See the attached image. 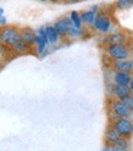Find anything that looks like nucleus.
Listing matches in <instances>:
<instances>
[{"label": "nucleus", "instance_id": "nucleus-1", "mask_svg": "<svg viewBox=\"0 0 133 151\" xmlns=\"http://www.w3.org/2000/svg\"><path fill=\"white\" fill-rule=\"evenodd\" d=\"M0 35H1L4 46H6L7 49L12 48L21 39L20 28L14 24H3L0 27Z\"/></svg>", "mask_w": 133, "mask_h": 151}, {"label": "nucleus", "instance_id": "nucleus-2", "mask_svg": "<svg viewBox=\"0 0 133 151\" xmlns=\"http://www.w3.org/2000/svg\"><path fill=\"white\" fill-rule=\"evenodd\" d=\"M105 54L111 60H122L131 58V48L126 43H112L108 44L105 48Z\"/></svg>", "mask_w": 133, "mask_h": 151}, {"label": "nucleus", "instance_id": "nucleus-3", "mask_svg": "<svg viewBox=\"0 0 133 151\" xmlns=\"http://www.w3.org/2000/svg\"><path fill=\"white\" fill-rule=\"evenodd\" d=\"M112 127L117 130L121 137L131 139L133 135V121L131 117H117L113 118Z\"/></svg>", "mask_w": 133, "mask_h": 151}, {"label": "nucleus", "instance_id": "nucleus-4", "mask_svg": "<svg viewBox=\"0 0 133 151\" xmlns=\"http://www.w3.org/2000/svg\"><path fill=\"white\" fill-rule=\"evenodd\" d=\"M93 28L101 34H108L112 28L111 17L105 12L98 11V14L95 16V20H94V23H93Z\"/></svg>", "mask_w": 133, "mask_h": 151}, {"label": "nucleus", "instance_id": "nucleus-5", "mask_svg": "<svg viewBox=\"0 0 133 151\" xmlns=\"http://www.w3.org/2000/svg\"><path fill=\"white\" fill-rule=\"evenodd\" d=\"M110 112L113 118L117 117H131L133 115V111H131L126 104L120 99H112L110 101Z\"/></svg>", "mask_w": 133, "mask_h": 151}, {"label": "nucleus", "instance_id": "nucleus-6", "mask_svg": "<svg viewBox=\"0 0 133 151\" xmlns=\"http://www.w3.org/2000/svg\"><path fill=\"white\" fill-rule=\"evenodd\" d=\"M133 77L132 72L127 71H120V70H112L111 73V83L120 84V86H128L131 79Z\"/></svg>", "mask_w": 133, "mask_h": 151}, {"label": "nucleus", "instance_id": "nucleus-7", "mask_svg": "<svg viewBox=\"0 0 133 151\" xmlns=\"http://www.w3.org/2000/svg\"><path fill=\"white\" fill-rule=\"evenodd\" d=\"M71 26H73V24H72L70 16H62V17L59 18V20H56L54 22V27L56 28V31L59 32L61 38H67V34H69Z\"/></svg>", "mask_w": 133, "mask_h": 151}, {"label": "nucleus", "instance_id": "nucleus-8", "mask_svg": "<svg viewBox=\"0 0 133 151\" xmlns=\"http://www.w3.org/2000/svg\"><path fill=\"white\" fill-rule=\"evenodd\" d=\"M109 94L112 99H125L127 95L131 94L129 87L128 86H120V84H115L111 83L109 87Z\"/></svg>", "mask_w": 133, "mask_h": 151}, {"label": "nucleus", "instance_id": "nucleus-9", "mask_svg": "<svg viewBox=\"0 0 133 151\" xmlns=\"http://www.w3.org/2000/svg\"><path fill=\"white\" fill-rule=\"evenodd\" d=\"M20 35L21 39L26 42L30 46H35V40H37V32L33 31L31 27H22L20 28Z\"/></svg>", "mask_w": 133, "mask_h": 151}, {"label": "nucleus", "instance_id": "nucleus-10", "mask_svg": "<svg viewBox=\"0 0 133 151\" xmlns=\"http://www.w3.org/2000/svg\"><path fill=\"white\" fill-rule=\"evenodd\" d=\"M111 68L112 70H120V71H133V60L129 59H122V60H111Z\"/></svg>", "mask_w": 133, "mask_h": 151}, {"label": "nucleus", "instance_id": "nucleus-11", "mask_svg": "<svg viewBox=\"0 0 133 151\" xmlns=\"http://www.w3.org/2000/svg\"><path fill=\"white\" fill-rule=\"evenodd\" d=\"M98 10H99V6L98 5H94L90 9H88V10L82 11L81 12V17H82L83 23L87 24V26H93L94 20H95V16L98 14Z\"/></svg>", "mask_w": 133, "mask_h": 151}, {"label": "nucleus", "instance_id": "nucleus-12", "mask_svg": "<svg viewBox=\"0 0 133 151\" xmlns=\"http://www.w3.org/2000/svg\"><path fill=\"white\" fill-rule=\"evenodd\" d=\"M126 37L122 32H112L108 33L106 37L103 39V44H112V43H125Z\"/></svg>", "mask_w": 133, "mask_h": 151}, {"label": "nucleus", "instance_id": "nucleus-13", "mask_svg": "<svg viewBox=\"0 0 133 151\" xmlns=\"http://www.w3.org/2000/svg\"><path fill=\"white\" fill-rule=\"evenodd\" d=\"M120 137H121V135L117 133V130L113 128L112 124H111V126H109V127L106 128L105 133H104V143L108 144V145H112Z\"/></svg>", "mask_w": 133, "mask_h": 151}, {"label": "nucleus", "instance_id": "nucleus-14", "mask_svg": "<svg viewBox=\"0 0 133 151\" xmlns=\"http://www.w3.org/2000/svg\"><path fill=\"white\" fill-rule=\"evenodd\" d=\"M45 32H46V35H48L49 44H51V45H55L56 43H59V40L61 39V37H60L59 32L56 31V28L54 27V24L45 26Z\"/></svg>", "mask_w": 133, "mask_h": 151}, {"label": "nucleus", "instance_id": "nucleus-15", "mask_svg": "<svg viewBox=\"0 0 133 151\" xmlns=\"http://www.w3.org/2000/svg\"><path fill=\"white\" fill-rule=\"evenodd\" d=\"M32 49V46H30L26 42H23L22 39L18 40L12 48H10V50L16 54V55H22V54H27L28 51H30Z\"/></svg>", "mask_w": 133, "mask_h": 151}, {"label": "nucleus", "instance_id": "nucleus-16", "mask_svg": "<svg viewBox=\"0 0 133 151\" xmlns=\"http://www.w3.org/2000/svg\"><path fill=\"white\" fill-rule=\"evenodd\" d=\"M128 147H129V140H128V138H125V137H120L115 143L111 145L112 151H125Z\"/></svg>", "mask_w": 133, "mask_h": 151}, {"label": "nucleus", "instance_id": "nucleus-17", "mask_svg": "<svg viewBox=\"0 0 133 151\" xmlns=\"http://www.w3.org/2000/svg\"><path fill=\"white\" fill-rule=\"evenodd\" d=\"M48 42H46L43 37H40L39 34L37 33V40H35V49H37V52L38 54H43L48 46Z\"/></svg>", "mask_w": 133, "mask_h": 151}, {"label": "nucleus", "instance_id": "nucleus-18", "mask_svg": "<svg viewBox=\"0 0 133 151\" xmlns=\"http://www.w3.org/2000/svg\"><path fill=\"white\" fill-rule=\"evenodd\" d=\"M70 18H71V21H72V24L74 27H77V28H82L83 27V21H82V17H81V14L78 11H71L70 12Z\"/></svg>", "mask_w": 133, "mask_h": 151}, {"label": "nucleus", "instance_id": "nucleus-19", "mask_svg": "<svg viewBox=\"0 0 133 151\" xmlns=\"http://www.w3.org/2000/svg\"><path fill=\"white\" fill-rule=\"evenodd\" d=\"M82 35H83V29H82V28H77L74 26L70 27L67 38H70V39H78V38H81Z\"/></svg>", "mask_w": 133, "mask_h": 151}, {"label": "nucleus", "instance_id": "nucleus-20", "mask_svg": "<svg viewBox=\"0 0 133 151\" xmlns=\"http://www.w3.org/2000/svg\"><path fill=\"white\" fill-rule=\"evenodd\" d=\"M133 6V0H117L115 3V7L117 10H128Z\"/></svg>", "mask_w": 133, "mask_h": 151}, {"label": "nucleus", "instance_id": "nucleus-21", "mask_svg": "<svg viewBox=\"0 0 133 151\" xmlns=\"http://www.w3.org/2000/svg\"><path fill=\"white\" fill-rule=\"evenodd\" d=\"M122 101L126 104V106L131 110V111H133V94L131 93L129 95H127L125 99H122Z\"/></svg>", "mask_w": 133, "mask_h": 151}, {"label": "nucleus", "instance_id": "nucleus-22", "mask_svg": "<svg viewBox=\"0 0 133 151\" xmlns=\"http://www.w3.org/2000/svg\"><path fill=\"white\" fill-rule=\"evenodd\" d=\"M128 87H129L131 93L133 94V77H132V79H131V82H129V84H128Z\"/></svg>", "mask_w": 133, "mask_h": 151}, {"label": "nucleus", "instance_id": "nucleus-23", "mask_svg": "<svg viewBox=\"0 0 133 151\" xmlns=\"http://www.w3.org/2000/svg\"><path fill=\"white\" fill-rule=\"evenodd\" d=\"M65 3H69V4H72V3H80L81 0H64Z\"/></svg>", "mask_w": 133, "mask_h": 151}, {"label": "nucleus", "instance_id": "nucleus-24", "mask_svg": "<svg viewBox=\"0 0 133 151\" xmlns=\"http://www.w3.org/2000/svg\"><path fill=\"white\" fill-rule=\"evenodd\" d=\"M50 3H54V4H58V3H61V1H64V0H49Z\"/></svg>", "mask_w": 133, "mask_h": 151}, {"label": "nucleus", "instance_id": "nucleus-25", "mask_svg": "<svg viewBox=\"0 0 133 151\" xmlns=\"http://www.w3.org/2000/svg\"><path fill=\"white\" fill-rule=\"evenodd\" d=\"M4 46V44H3V39H1V35H0V49H1Z\"/></svg>", "mask_w": 133, "mask_h": 151}, {"label": "nucleus", "instance_id": "nucleus-26", "mask_svg": "<svg viewBox=\"0 0 133 151\" xmlns=\"http://www.w3.org/2000/svg\"><path fill=\"white\" fill-rule=\"evenodd\" d=\"M39 1H43V3H45V1H49V0H39Z\"/></svg>", "mask_w": 133, "mask_h": 151}, {"label": "nucleus", "instance_id": "nucleus-27", "mask_svg": "<svg viewBox=\"0 0 133 151\" xmlns=\"http://www.w3.org/2000/svg\"><path fill=\"white\" fill-rule=\"evenodd\" d=\"M3 68V66H1V63H0V70H1Z\"/></svg>", "mask_w": 133, "mask_h": 151}, {"label": "nucleus", "instance_id": "nucleus-28", "mask_svg": "<svg viewBox=\"0 0 133 151\" xmlns=\"http://www.w3.org/2000/svg\"><path fill=\"white\" fill-rule=\"evenodd\" d=\"M0 50H1V49H0ZM0 56H1V51H0Z\"/></svg>", "mask_w": 133, "mask_h": 151}]
</instances>
